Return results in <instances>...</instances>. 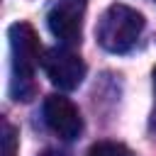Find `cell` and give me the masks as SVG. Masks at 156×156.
Returning a JSON list of instances; mask_svg holds the SVG:
<instances>
[{"mask_svg":"<svg viewBox=\"0 0 156 156\" xmlns=\"http://www.w3.org/2000/svg\"><path fill=\"white\" fill-rule=\"evenodd\" d=\"M39 156H68L66 151H58V149H46V151H41Z\"/></svg>","mask_w":156,"mask_h":156,"instance_id":"9","label":"cell"},{"mask_svg":"<svg viewBox=\"0 0 156 156\" xmlns=\"http://www.w3.org/2000/svg\"><path fill=\"white\" fill-rule=\"evenodd\" d=\"M41 68L46 78L58 88V90H76L83 78H85V61L71 51L68 46H54L46 49L41 56Z\"/></svg>","mask_w":156,"mask_h":156,"instance_id":"3","label":"cell"},{"mask_svg":"<svg viewBox=\"0 0 156 156\" xmlns=\"http://www.w3.org/2000/svg\"><path fill=\"white\" fill-rule=\"evenodd\" d=\"M151 78H154V98H156V66H154V71H151ZM151 124L156 127V105H154V115H151Z\"/></svg>","mask_w":156,"mask_h":156,"instance_id":"8","label":"cell"},{"mask_svg":"<svg viewBox=\"0 0 156 156\" xmlns=\"http://www.w3.org/2000/svg\"><path fill=\"white\" fill-rule=\"evenodd\" d=\"M10 54H12V98L29 100L34 95V73L41 63V46L29 22H15L10 27Z\"/></svg>","mask_w":156,"mask_h":156,"instance_id":"1","label":"cell"},{"mask_svg":"<svg viewBox=\"0 0 156 156\" xmlns=\"http://www.w3.org/2000/svg\"><path fill=\"white\" fill-rule=\"evenodd\" d=\"M17 127H12L5 117H2V156H15L17 154Z\"/></svg>","mask_w":156,"mask_h":156,"instance_id":"7","label":"cell"},{"mask_svg":"<svg viewBox=\"0 0 156 156\" xmlns=\"http://www.w3.org/2000/svg\"><path fill=\"white\" fill-rule=\"evenodd\" d=\"M83 15H85V0H56L46 15V24L63 46H73L80 44Z\"/></svg>","mask_w":156,"mask_h":156,"instance_id":"4","label":"cell"},{"mask_svg":"<svg viewBox=\"0 0 156 156\" xmlns=\"http://www.w3.org/2000/svg\"><path fill=\"white\" fill-rule=\"evenodd\" d=\"M41 112H44L46 127L63 141H71L83 132V117L66 95H46Z\"/></svg>","mask_w":156,"mask_h":156,"instance_id":"5","label":"cell"},{"mask_svg":"<svg viewBox=\"0 0 156 156\" xmlns=\"http://www.w3.org/2000/svg\"><path fill=\"white\" fill-rule=\"evenodd\" d=\"M144 29V15L129 5H110L98 22V41L110 54H127Z\"/></svg>","mask_w":156,"mask_h":156,"instance_id":"2","label":"cell"},{"mask_svg":"<svg viewBox=\"0 0 156 156\" xmlns=\"http://www.w3.org/2000/svg\"><path fill=\"white\" fill-rule=\"evenodd\" d=\"M88 156H134L129 146L119 141H98L88 149Z\"/></svg>","mask_w":156,"mask_h":156,"instance_id":"6","label":"cell"}]
</instances>
